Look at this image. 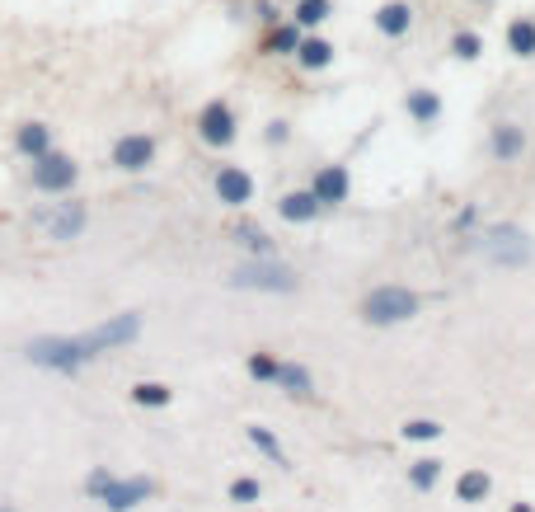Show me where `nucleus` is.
Here are the masks:
<instances>
[{
  "label": "nucleus",
  "instance_id": "6ab92c4d",
  "mask_svg": "<svg viewBox=\"0 0 535 512\" xmlns=\"http://www.w3.org/2000/svg\"><path fill=\"white\" fill-rule=\"evenodd\" d=\"M277 386H287L291 395H301V400H306L310 395V372L306 367H291V362H277V376H273Z\"/></svg>",
  "mask_w": 535,
  "mask_h": 512
},
{
  "label": "nucleus",
  "instance_id": "6e6552de",
  "mask_svg": "<svg viewBox=\"0 0 535 512\" xmlns=\"http://www.w3.org/2000/svg\"><path fill=\"white\" fill-rule=\"evenodd\" d=\"M38 226H43L52 240H76V235L85 231V202H62L57 212H43Z\"/></svg>",
  "mask_w": 535,
  "mask_h": 512
},
{
  "label": "nucleus",
  "instance_id": "4468645a",
  "mask_svg": "<svg viewBox=\"0 0 535 512\" xmlns=\"http://www.w3.org/2000/svg\"><path fill=\"white\" fill-rule=\"evenodd\" d=\"M409 24H413V10L404 5V0H390V5H381V10H376V29L390 33V38L409 33Z\"/></svg>",
  "mask_w": 535,
  "mask_h": 512
},
{
  "label": "nucleus",
  "instance_id": "cd10ccee",
  "mask_svg": "<svg viewBox=\"0 0 535 512\" xmlns=\"http://www.w3.org/2000/svg\"><path fill=\"white\" fill-rule=\"evenodd\" d=\"M249 376H259V381H273L277 376V362L268 353H254L249 357Z\"/></svg>",
  "mask_w": 535,
  "mask_h": 512
},
{
  "label": "nucleus",
  "instance_id": "2eb2a0df",
  "mask_svg": "<svg viewBox=\"0 0 535 512\" xmlns=\"http://www.w3.org/2000/svg\"><path fill=\"white\" fill-rule=\"evenodd\" d=\"M296 62L306 66V71H324V66L334 62V47L324 43V38H301V47H296Z\"/></svg>",
  "mask_w": 535,
  "mask_h": 512
},
{
  "label": "nucleus",
  "instance_id": "412c9836",
  "mask_svg": "<svg viewBox=\"0 0 535 512\" xmlns=\"http://www.w3.org/2000/svg\"><path fill=\"white\" fill-rule=\"evenodd\" d=\"M296 47H301V29H296V24H282V29H273V38H268V52H277V57H287Z\"/></svg>",
  "mask_w": 535,
  "mask_h": 512
},
{
  "label": "nucleus",
  "instance_id": "9b49d317",
  "mask_svg": "<svg viewBox=\"0 0 535 512\" xmlns=\"http://www.w3.org/2000/svg\"><path fill=\"white\" fill-rule=\"evenodd\" d=\"M216 198L230 202V207H240V202L254 198V179H249L245 170H235V165H226V170L216 174Z\"/></svg>",
  "mask_w": 535,
  "mask_h": 512
},
{
  "label": "nucleus",
  "instance_id": "f3484780",
  "mask_svg": "<svg viewBox=\"0 0 535 512\" xmlns=\"http://www.w3.org/2000/svg\"><path fill=\"white\" fill-rule=\"evenodd\" d=\"M521 146H526V137H521V127L503 123L498 132H493V156H498V160H517V156H521Z\"/></svg>",
  "mask_w": 535,
  "mask_h": 512
},
{
  "label": "nucleus",
  "instance_id": "1a4fd4ad",
  "mask_svg": "<svg viewBox=\"0 0 535 512\" xmlns=\"http://www.w3.org/2000/svg\"><path fill=\"white\" fill-rule=\"evenodd\" d=\"M151 160H155V141L151 137L132 132V137H118V141H113V165H118V170L137 174V170H146Z\"/></svg>",
  "mask_w": 535,
  "mask_h": 512
},
{
  "label": "nucleus",
  "instance_id": "dca6fc26",
  "mask_svg": "<svg viewBox=\"0 0 535 512\" xmlns=\"http://www.w3.org/2000/svg\"><path fill=\"white\" fill-rule=\"evenodd\" d=\"M282 207V217L287 221H315V212H320V198L315 193H287V198L277 202Z\"/></svg>",
  "mask_w": 535,
  "mask_h": 512
},
{
  "label": "nucleus",
  "instance_id": "9d476101",
  "mask_svg": "<svg viewBox=\"0 0 535 512\" xmlns=\"http://www.w3.org/2000/svg\"><path fill=\"white\" fill-rule=\"evenodd\" d=\"M489 254L498 259V264H526L531 259V240H526V231H517V226H507V231H498L493 235V245H489Z\"/></svg>",
  "mask_w": 535,
  "mask_h": 512
},
{
  "label": "nucleus",
  "instance_id": "0eeeda50",
  "mask_svg": "<svg viewBox=\"0 0 535 512\" xmlns=\"http://www.w3.org/2000/svg\"><path fill=\"white\" fill-rule=\"evenodd\" d=\"M198 132H202L207 146H230V141H235V113H230V104L212 99V104L202 109V118H198Z\"/></svg>",
  "mask_w": 535,
  "mask_h": 512
},
{
  "label": "nucleus",
  "instance_id": "5701e85b",
  "mask_svg": "<svg viewBox=\"0 0 535 512\" xmlns=\"http://www.w3.org/2000/svg\"><path fill=\"white\" fill-rule=\"evenodd\" d=\"M249 442H254L263 456H273L277 466H287V456H282V447H277V437L268 433V428H249Z\"/></svg>",
  "mask_w": 535,
  "mask_h": 512
},
{
  "label": "nucleus",
  "instance_id": "a211bd4d",
  "mask_svg": "<svg viewBox=\"0 0 535 512\" xmlns=\"http://www.w3.org/2000/svg\"><path fill=\"white\" fill-rule=\"evenodd\" d=\"M507 47H512L517 57H535V19H517V24L507 29Z\"/></svg>",
  "mask_w": 535,
  "mask_h": 512
},
{
  "label": "nucleus",
  "instance_id": "a878e982",
  "mask_svg": "<svg viewBox=\"0 0 535 512\" xmlns=\"http://www.w3.org/2000/svg\"><path fill=\"white\" fill-rule=\"evenodd\" d=\"M437 475H442V466H437V461H418V466L409 470V480L418 484V489H432V484H437Z\"/></svg>",
  "mask_w": 535,
  "mask_h": 512
},
{
  "label": "nucleus",
  "instance_id": "473e14b6",
  "mask_svg": "<svg viewBox=\"0 0 535 512\" xmlns=\"http://www.w3.org/2000/svg\"><path fill=\"white\" fill-rule=\"evenodd\" d=\"M268 141H287V123H273V127H268Z\"/></svg>",
  "mask_w": 535,
  "mask_h": 512
},
{
  "label": "nucleus",
  "instance_id": "f704fd0d",
  "mask_svg": "<svg viewBox=\"0 0 535 512\" xmlns=\"http://www.w3.org/2000/svg\"><path fill=\"white\" fill-rule=\"evenodd\" d=\"M0 512H10V508H0Z\"/></svg>",
  "mask_w": 535,
  "mask_h": 512
},
{
  "label": "nucleus",
  "instance_id": "4be33fe9",
  "mask_svg": "<svg viewBox=\"0 0 535 512\" xmlns=\"http://www.w3.org/2000/svg\"><path fill=\"white\" fill-rule=\"evenodd\" d=\"M456 494L465 498V503H479V498L489 494V475H484V470H470V475L460 480V489H456Z\"/></svg>",
  "mask_w": 535,
  "mask_h": 512
},
{
  "label": "nucleus",
  "instance_id": "bb28decb",
  "mask_svg": "<svg viewBox=\"0 0 535 512\" xmlns=\"http://www.w3.org/2000/svg\"><path fill=\"white\" fill-rule=\"evenodd\" d=\"M132 400H137V404H169V390L155 386V381H141V386L132 390Z\"/></svg>",
  "mask_w": 535,
  "mask_h": 512
},
{
  "label": "nucleus",
  "instance_id": "b1692460",
  "mask_svg": "<svg viewBox=\"0 0 535 512\" xmlns=\"http://www.w3.org/2000/svg\"><path fill=\"white\" fill-rule=\"evenodd\" d=\"M329 19V0H301V10H296V24H324Z\"/></svg>",
  "mask_w": 535,
  "mask_h": 512
},
{
  "label": "nucleus",
  "instance_id": "423d86ee",
  "mask_svg": "<svg viewBox=\"0 0 535 512\" xmlns=\"http://www.w3.org/2000/svg\"><path fill=\"white\" fill-rule=\"evenodd\" d=\"M94 498H99L108 512H127V508H137V503L151 498V480H108Z\"/></svg>",
  "mask_w": 535,
  "mask_h": 512
},
{
  "label": "nucleus",
  "instance_id": "aec40b11",
  "mask_svg": "<svg viewBox=\"0 0 535 512\" xmlns=\"http://www.w3.org/2000/svg\"><path fill=\"white\" fill-rule=\"evenodd\" d=\"M409 113L418 118V123H432L437 113H442V99L432 90H409Z\"/></svg>",
  "mask_w": 535,
  "mask_h": 512
},
{
  "label": "nucleus",
  "instance_id": "7c9ffc66",
  "mask_svg": "<svg viewBox=\"0 0 535 512\" xmlns=\"http://www.w3.org/2000/svg\"><path fill=\"white\" fill-rule=\"evenodd\" d=\"M230 498H235V503H254V498H259V484H254V480H235V484H230Z\"/></svg>",
  "mask_w": 535,
  "mask_h": 512
},
{
  "label": "nucleus",
  "instance_id": "393cba45",
  "mask_svg": "<svg viewBox=\"0 0 535 512\" xmlns=\"http://www.w3.org/2000/svg\"><path fill=\"white\" fill-rule=\"evenodd\" d=\"M451 52H456L460 62H474V57L484 52V43H479V33H456V43H451Z\"/></svg>",
  "mask_w": 535,
  "mask_h": 512
},
{
  "label": "nucleus",
  "instance_id": "f03ea898",
  "mask_svg": "<svg viewBox=\"0 0 535 512\" xmlns=\"http://www.w3.org/2000/svg\"><path fill=\"white\" fill-rule=\"evenodd\" d=\"M418 315V296L404 292V287H376V292L362 301V320L367 325H399V320H409Z\"/></svg>",
  "mask_w": 535,
  "mask_h": 512
},
{
  "label": "nucleus",
  "instance_id": "f257e3e1",
  "mask_svg": "<svg viewBox=\"0 0 535 512\" xmlns=\"http://www.w3.org/2000/svg\"><path fill=\"white\" fill-rule=\"evenodd\" d=\"M24 353H29L33 367H47V372H80V367L90 362V348H85V339H57V334L33 339Z\"/></svg>",
  "mask_w": 535,
  "mask_h": 512
},
{
  "label": "nucleus",
  "instance_id": "72a5a7b5",
  "mask_svg": "<svg viewBox=\"0 0 535 512\" xmlns=\"http://www.w3.org/2000/svg\"><path fill=\"white\" fill-rule=\"evenodd\" d=\"M512 512H535V508H531V503H517V508H512Z\"/></svg>",
  "mask_w": 535,
  "mask_h": 512
},
{
  "label": "nucleus",
  "instance_id": "7ed1b4c3",
  "mask_svg": "<svg viewBox=\"0 0 535 512\" xmlns=\"http://www.w3.org/2000/svg\"><path fill=\"white\" fill-rule=\"evenodd\" d=\"M230 287H245V292H291V287H296V273L282 268V264H273V259H263V264L235 268Z\"/></svg>",
  "mask_w": 535,
  "mask_h": 512
},
{
  "label": "nucleus",
  "instance_id": "c85d7f7f",
  "mask_svg": "<svg viewBox=\"0 0 535 512\" xmlns=\"http://www.w3.org/2000/svg\"><path fill=\"white\" fill-rule=\"evenodd\" d=\"M240 240H245L254 254H268V235H263L259 226H240Z\"/></svg>",
  "mask_w": 535,
  "mask_h": 512
},
{
  "label": "nucleus",
  "instance_id": "39448f33",
  "mask_svg": "<svg viewBox=\"0 0 535 512\" xmlns=\"http://www.w3.org/2000/svg\"><path fill=\"white\" fill-rule=\"evenodd\" d=\"M76 174H80L76 160L57 156V151H47V156L33 160V188H38V193H71Z\"/></svg>",
  "mask_w": 535,
  "mask_h": 512
},
{
  "label": "nucleus",
  "instance_id": "f8f14e48",
  "mask_svg": "<svg viewBox=\"0 0 535 512\" xmlns=\"http://www.w3.org/2000/svg\"><path fill=\"white\" fill-rule=\"evenodd\" d=\"M320 202H343L348 198V170H338V165H329V170L315 174V188H310Z\"/></svg>",
  "mask_w": 535,
  "mask_h": 512
},
{
  "label": "nucleus",
  "instance_id": "ddd939ff",
  "mask_svg": "<svg viewBox=\"0 0 535 512\" xmlns=\"http://www.w3.org/2000/svg\"><path fill=\"white\" fill-rule=\"evenodd\" d=\"M15 146L19 151H24V156H47V151H52V127H43V123H24L15 132Z\"/></svg>",
  "mask_w": 535,
  "mask_h": 512
},
{
  "label": "nucleus",
  "instance_id": "20e7f679",
  "mask_svg": "<svg viewBox=\"0 0 535 512\" xmlns=\"http://www.w3.org/2000/svg\"><path fill=\"white\" fill-rule=\"evenodd\" d=\"M141 334V315H113V320H104L99 329H90V334H80L85 339V348H90V357L108 353V348H123V343H132Z\"/></svg>",
  "mask_w": 535,
  "mask_h": 512
},
{
  "label": "nucleus",
  "instance_id": "c756f323",
  "mask_svg": "<svg viewBox=\"0 0 535 512\" xmlns=\"http://www.w3.org/2000/svg\"><path fill=\"white\" fill-rule=\"evenodd\" d=\"M437 433H442V428H437L432 419H413L409 428H404V437H413V442H423V437H437Z\"/></svg>",
  "mask_w": 535,
  "mask_h": 512
},
{
  "label": "nucleus",
  "instance_id": "2f4dec72",
  "mask_svg": "<svg viewBox=\"0 0 535 512\" xmlns=\"http://www.w3.org/2000/svg\"><path fill=\"white\" fill-rule=\"evenodd\" d=\"M108 480H113V475H108V470H94L90 480H85V489H90V494H99V489H104Z\"/></svg>",
  "mask_w": 535,
  "mask_h": 512
}]
</instances>
